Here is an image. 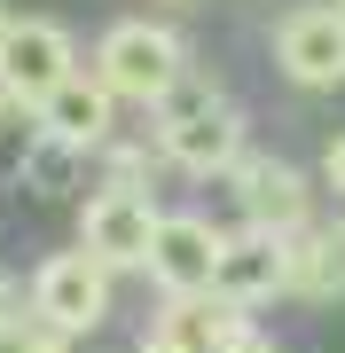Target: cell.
Segmentation results:
<instances>
[{
	"label": "cell",
	"mask_w": 345,
	"mask_h": 353,
	"mask_svg": "<svg viewBox=\"0 0 345 353\" xmlns=\"http://www.w3.org/2000/svg\"><path fill=\"white\" fill-rule=\"evenodd\" d=\"M32 314H48L55 330H71V338L103 330V322H110V267L94 259L87 243L39 259V275H32Z\"/></svg>",
	"instance_id": "3957f363"
},
{
	"label": "cell",
	"mask_w": 345,
	"mask_h": 353,
	"mask_svg": "<svg viewBox=\"0 0 345 353\" xmlns=\"http://www.w3.org/2000/svg\"><path fill=\"white\" fill-rule=\"evenodd\" d=\"M71 71H79V55H71V39L55 32V24H39V16H8V32H0V87L24 102V110H39Z\"/></svg>",
	"instance_id": "8992f818"
},
{
	"label": "cell",
	"mask_w": 345,
	"mask_h": 353,
	"mask_svg": "<svg viewBox=\"0 0 345 353\" xmlns=\"http://www.w3.org/2000/svg\"><path fill=\"white\" fill-rule=\"evenodd\" d=\"M0 353H71V330H55L48 314H8L0 322Z\"/></svg>",
	"instance_id": "7c38bea8"
},
{
	"label": "cell",
	"mask_w": 345,
	"mask_h": 353,
	"mask_svg": "<svg viewBox=\"0 0 345 353\" xmlns=\"http://www.w3.org/2000/svg\"><path fill=\"white\" fill-rule=\"evenodd\" d=\"M291 299H345V228H298L291 236Z\"/></svg>",
	"instance_id": "8fae6325"
},
{
	"label": "cell",
	"mask_w": 345,
	"mask_h": 353,
	"mask_svg": "<svg viewBox=\"0 0 345 353\" xmlns=\"http://www.w3.org/2000/svg\"><path fill=\"white\" fill-rule=\"evenodd\" d=\"M212 290H220V299H236V306L291 299V236H275V228H251V220H243V236H228V252H220Z\"/></svg>",
	"instance_id": "ba28073f"
},
{
	"label": "cell",
	"mask_w": 345,
	"mask_h": 353,
	"mask_svg": "<svg viewBox=\"0 0 345 353\" xmlns=\"http://www.w3.org/2000/svg\"><path fill=\"white\" fill-rule=\"evenodd\" d=\"M0 32H8V16H0Z\"/></svg>",
	"instance_id": "d6986e66"
},
{
	"label": "cell",
	"mask_w": 345,
	"mask_h": 353,
	"mask_svg": "<svg viewBox=\"0 0 345 353\" xmlns=\"http://www.w3.org/2000/svg\"><path fill=\"white\" fill-rule=\"evenodd\" d=\"M141 353H205V345H180V338H165V330H149V345Z\"/></svg>",
	"instance_id": "e0dca14e"
},
{
	"label": "cell",
	"mask_w": 345,
	"mask_h": 353,
	"mask_svg": "<svg viewBox=\"0 0 345 353\" xmlns=\"http://www.w3.org/2000/svg\"><path fill=\"white\" fill-rule=\"evenodd\" d=\"M322 173H330V189L345 196V134H330V157H322Z\"/></svg>",
	"instance_id": "9a60e30c"
},
{
	"label": "cell",
	"mask_w": 345,
	"mask_h": 353,
	"mask_svg": "<svg viewBox=\"0 0 345 353\" xmlns=\"http://www.w3.org/2000/svg\"><path fill=\"white\" fill-rule=\"evenodd\" d=\"M220 252H228V236L205 220V212H165L157 220V243H149V275L157 290H212V275H220Z\"/></svg>",
	"instance_id": "52a82bcc"
},
{
	"label": "cell",
	"mask_w": 345,
	"mask_h": 353,
	"mask_svg": "<svg viewBox=\"0 0 345 353\" xmlns=\"http://www.w3.org/2000/svg\"><path fill=\"white\" fill-rule=\"evenodd\" d=\"M228 181H236V204H243L251 228H275V236H298V228H306V173H298V165L243 157Z\"/></svg>",
	"instance_id": "9c48e42d"
},
{
	"label": "cell",
	"mask_w": 345,
	"mask_h": 353,
	"mask_svg": "<svg viewBox=\"0 0 345 353\" xmlns=\"http://www.w3.org/2000/svg\"><path fill=\"white\" fill-rule=\"evenodd\" d=\"M275 63L298 87H345V8L337 0H314V8H291L275 24Z\"/></svg>",
	"instance_id": "277c9868"
},
{
	"label": "cell",
	"mask_w": 345,
	"mask_h": 353,
	"mask_svg": "<svg viewBox=\"0 0 345 353\" xmlns=\"http://www.w3.org/2000/svg\"><path fill=\"white\" fill-rule=\"evenodd\" d=\"M220 353H282V345H275V338H259V330H243V338H228Z\"/></svg>",
	"instance_id": "2e32d148"
},
{
	"label": "cell",
	"mask_w": 345,
	"mask_h": 353,
	"mask_svg": "<svg viewBox=\"0 0 345 353\" xmlns=\"http://www.w3.org/2000/svg\"><path fill=\"white\" fill-rule=\"evenodd\" d=\"M157 204L149 189H94L87 212H79V243L110 267V275H141L149 267V243H157Z\"/></svg>",
	"instance_id": "7a4b0ae2"
},
{
	"label": "cell",
	"mask_w": 345,
	"mask_h": 353,
	"mask_svg": "<svg viewBox=\"0 0 345 353\" xmlns=\"http://www.w3.org/2000/svg\"><path fill=\"white\" fill-rule=\"evenodd\" d=\"M149 181H157V157H149V150H141V157L118 150V157H110V189H149Z\"/></svg>",
	"instance_id": "5bb4252c"
},
{
	"label": "cell",
	"mask_w": 345,
	"mask_h": 353,
	"mask_svg": "<svg viewBox=\"0 0 345 353\" xmlns=\"http://www.w3.org/2000/svg\"><path fill=\"white\" fill-rule=\"evenodd\" d=\"M205 102H220V87H212V79H189V71H180L173 87L157 94V126H173V118H189V110H205Z\"/></svg>",
	"instance_id": "4fadbf2b"
},
{
	"label": "cell",
	"mask_w": 345,
	"mask_h": 353,
	"mask_svg": "<svg viewBox=\"0 0 345 353\" xmlns=\"http://www.w3.org/2000/svg\"><path fill=\"white\" fill-rule=\"evenodd\" d=\"M8 314H16V299H8V283H0V322H8Z\"/></svg>",
	"instance_id": "ac0fdd59"
},
{
	"label": "cell",
	"mask_w": 345,
	"mask_h": 353,
	"mask_svg": "<svg viewBox=\"0 0 345 353\" xmlns=\"http://www.w3.org/2000/svg\"><path fill=\"white\" fill-rule=\"evenodd\" d=\"M157 157H165L173 173H189V181L236 173V165H243V110L220 94V102H205V110H189V118H173V126H157Z\"/></svg>",
	"instance_id": "5b68a950"
},
{
	"label": "cell",
	"mask_w": 345,
	"mask_h": 353,
	"mask_svg": "<svg viewBox=\"0 0 345 353\" xmlns=\"http://www.w3.org/2000/svg\"><path fill=\"white\" fill-rule=\"evenodd\" d=\"M94 71L110 79V94L118 102H157L173 87L180 71H189V48H180V32H165V24H110L103 32V48H94Z\"/></svg>",
	"instance_id": "6da1fadb"
},
{
	"label": "cell",
	"mask_w": 345,
	"mask_h": 353,
	"mask_svg": "<svg viewBox=\"0 0 345 353\" xmlns=\"http://www.w3.org/2000/svg\"><path fill=\"white\" fill-rule=\"evenodd\" d=\"M110 110H118L110 79L103 71H71L63 87L39 102V134L71 141V150H110Z\"/></svg>",
	"instance_id": "30bf717a"
},
{
	"label": "cell",
	"mask_w": 345,
	"mask_h": 353,
	"mask_svg": "<svg viewBox=\"0 0 345 353\" xmlns=\"http://www.w3.org/2000/svg\"><path fill=\"white\" fill-rule=\"evenodd\" d=\"M337 8H345V0H337Z\"/></svg>",
	"instance_id": "ffe728a7"
}]
</instances>
